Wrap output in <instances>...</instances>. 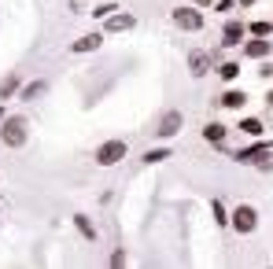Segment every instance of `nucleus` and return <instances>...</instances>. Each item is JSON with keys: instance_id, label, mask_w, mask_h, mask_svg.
<instances>
[{"instance_id": "obj_18", "label": "nucleus", "mask_w": 273, "mask_h": 269, "mask_svg": "<svg viewBox=\"0 0 273 269\" xmlns=\"http://www.w3.org/2000/svg\"><path fill=\"white\" fill-rule=\"evenodd\" d=\"M218 74H222L225 81H233V78L240 74V67H237V63H222V67H218Z\"/></svg>"}, {"instance_id": "obj_19", "label": "nucleus", "mask_w": 273, "mask_h": 269, "mask_svg": "<svg viewBox=\"0 0 273 269\" xmlns=\"http://www.w3.org/2000/svg\"><path fill=\"white\" fill-rule=\"evenodd\" d=\"M163 159H170V151H166V147H155V151L144 155V162H163Z\"/></svg>"}, {"instance_id": "obj_20", "label": "nucleus", "mask_w": 273, "mask_h": 269, "mask_svg": "<svg viewBox=\"0 0 273 269\" xmlns=\"http://www.w3.org/2000/svg\"><path fill=\"white\" fill-rule=\"evenodd\" d=\"M270 30H273V26H270V22H255V26H251V33H255V37H266Z\"/></svg>"}, {"instance_id": "obj_9", "label": "nucleus", "mask_w": 273, "mask_h": 269, "mask_svg": "<svg viewBox=\"0 0 273 269\" xmlns=\"http://www.w3.org/2000/svg\"><path fill=\"white\" fill-rule=\"evenodd\" d=\"M103 44V33H85L81 41H74V52H96Z\"/></svg>"}, {"instance_id": "obj_13", "label": "nucleus", "mask_w": 273, "mask_h": 269, "mask_svg": "<svg viewBox=\"0 0 273 269\" xmlns=\"http://www.w3.org/2000/svg\"><path fill=\"white\" fill-rule=\"evenodd\" d=\"M203 136H207V140H211V144H222V140H225V129H222L218 122H211V126L203 129Z\"/></svg>"}, {"instance_id": "obj_2", "label": "nucleus", "mask_w": 273, "mask_h": 269, "mask_svg": "<svg viewBox=\"0 0 273 269\" xmlns=\"http://www.w3.org/2000/svg\"><path fill=\"white\" fill-rule=\"evenodd\" d=\"M0 140H4L7 147H22L26 144V118H4Z\"/></svg>"}, {"instance_id": "obj_23", "label": "nucleus", "mask_w": 273, "mask_h": 269, "mask_svg": "<svg viewBox=\"0 0 273 269\" xmlns=\"http://www.w3.org/2000/svg\"><path fill=\"white\" fill-rule=\"evenodd\" d=\"M266 107H273V92H270V96H266Z\"/></svg>"}, {"instance_id": "obj_8", "label": "nucleus", "mask_w": 273, "mask_h": 269, "mask_svg": "<svg viewBox=\"0 0 273 269\" xmlns=\"http://www.w3.org/2000/svg\"><path fill=\"white\" fill-rule=\"evenodd\" d=\"M244 100H248V96H244L240 89H229V92H222V96H218V104H222V107H229V111H240V107H244Z\"/></svg>"}, {"instance_id": "obj_21", "label": "nucleus", "mask_w": 273, "mask_h": 269, "mask_svg": "<svg viewBox=\"0 0 273 269\" xmlns=\"http://www.w3.org/2000/svg\"><path fill=\"white\" fill-rule=\"evenodd\" d=\"M214 218H218V225H225V221H229V214H225L222 203H214Z\"/></svg>"}, {"instance_id": "obj_7", "label": "nucleus", "mask_w": 273, "mask_h": 269, "mask_svg": "<svg viewBox=\"0 0 273 269\" xmlns=\"http://www.w3.org/2000/svg\"><path fill=\"white\" fill-rule=\"evenodd\" d=\"M133 26H137V18H133V15H111L103 30H107V33H122V30H133Z\"/></svg>"}, {"instance_id": "obj_1", "label": "nucleus", "mask_w": 273, "mask_h": 269, "mask_svg": "<svg viewBox=\"0 0 273 269\" xmlns=\"http://www.w3.org/2000/svg\"><path fill=\"white\" fill-rule=\"evenodd\" d=\"M237 162L270 170V166H273V151H270V144H255V147H244V151H237Z\"/></svg>"}, {"instance_id": "obj_22", "label": "nucleus", "mask_w": 273, "mask_h": 269, "mask_svg": "<svg viewBox=\"0 0 273 269\" xmlns=\"http://www.w3.org/2000/svg\"><path fill=\"white\" fill-rule=\"evenodd\" d=\"M111 11H118V7H115V4H100L92 15H96V18H103V15H111Z\"/></svg>"}, {"instance_id": "obj_5", "label": "nucleus", "mask_w": 273, "mask_h": 269, "mask_svg": "<svg viewBox=\"0 0 273 269\" xmlns=\"http://www.w3.org/2000/svg\"><path fill=\"white\" fill-rule=\"evenodd\" d=\"M181 126H185V115H181V111H166V115L159 118V129H155V133L163 136V140H170V136L181 133Z\"/></svg>"}, {"instance_id": "obj_10", "label": "nucleus", "mask_w": 273, "mask_h": 269, "mask_svg": "<svg viewBox=\"0 0 273 269\" xmlns=\"http://www.w3.org/2000/svg\"><path fill=\"white\" fill-rule=\"evenodd\" d=\"M207 63H211V59H207V52H192V55H188V70H192V78H203Z\"/></svg>"}, {"instance_id": "obj_16", "label": "nucleus", "mask_w": 273, "mask_h": 269, "mask_svg": "<svg viewBox=\"0 0 273 269\" xmlns=\"http://www.w3.org/2000/svg\"><path fill=\"white\" fill-rule=\"evenodd\" d=\"M41 92H48V81H33V85H30V89L22 92V100H37V96H41Z\"/></svg>"}, {"instance_id": "obj_15", "label": "nucleus", "mask_w": 273, "mask_h": 269, "mask_svg": "<svg viewBox=\"0 0 273 269\" xmlns=\"http://www.w3.org/2000/svg\"><path fill=\"white\" fill-rule=\"evenodd\" d=\"M240 129H244L248 136H259V133H262V118H244Z\"/></svg>"}, {"instance_id": "obj_4", "label": "nucleus", "mask_w": 273, "mask_h": 269, "mask_svg": "<svg viewBox=\"0 0 273 269\" xmlns=\"http://www.w3.org/2000/svg\"><path fill=\"white\" fill-rule=\"evenodd\" d=\"M255 225H259V210L255 207H248V203H244V207H237L233 210V229H237V233H255Z\"/></svg>"}, {"instance_id": "obj_6", "label": "nucleus", "mask_w": 273, "mask_h": 269, "mask_svg": "<svg viewBox=\"0 0 273 269\" xmlns=\"http://www.w3.org/2000/svg\"><path fill=\"white\" fill-rule=\"evenodd\" d=\"M174 22L181 26V30H188V33L203 30V15H200V11H192V7H174Z\"/></svg>"}, {"instance_id": "obj_11", "label": "nucleus", "mask_w": 273, "mask_h": 269, "mask_svg": "<svg viewBox=\"0 0 273 269\" xmlns=\"http://www.w3.org/2000/svg\"><path fill=\"white\" fill-rule=\"evenodd\" d=\"M270 48H273L270 41H248V44H244V52H248L251 59H266V55H270Z\"/></svg>"}, {"instance_id": "obj_12", "label": "nucleus", "mask_w": 273, "mask_h": 269, "mask_svg": "<svg viewBox=\"0 0 273 269\" xmlns=\"http://www.w3.org/2000/svg\"><path fill=\"white\" fill-rule=\"evenodd\" d=\"M240 37H244V26L240 22H225V41L222 44H240Z\"/></svg>"}, {"instance_id": "obj_3", "label": "nucleus", "mask_w": 273, "mask_h": 269, "mask_svg": "<svg viewBox=\"0 0 273 269\" xmlns=\"http://www.w3.org/2000/svg\"><path fill=\"white\" fill-rule=\"evenodd\" d=\"M126 140H103L100 147H96V162L100 166H115V162H122L126 159Z\"/></svg>"}, {"instance_id": "obj_14", "label": "nucleus", "mask_w": 273, "mask_h": 269, "mask_svg": "<svg viewBox=\"0 0 273 269\" xmlns=\"http://www.w3.org/2000/svg\"><path fill=\"white\" fill-rule=\"evenodd\" d=\"M74 225L81 229V236H85V240H92V236H96V229H92V221H89L85 214H74Z\"/></svg>"}, {"instance_id": "obj_17", "label": "nucleus", "mask_w": 273, "mask_h": 269, "mask_svg": "<svg viewBox=\"0 0 273 269\" xmlns=\"http://www.w3.org/2000/svg\"><path fill=\"white\" fill-rule=\"evenodd\" d=\"M15 89H18V74H11V78H7L4 85H0V100H7V96L15 92Z\"/></svg>"}]
</instances>
